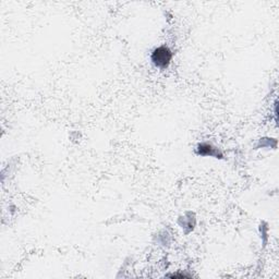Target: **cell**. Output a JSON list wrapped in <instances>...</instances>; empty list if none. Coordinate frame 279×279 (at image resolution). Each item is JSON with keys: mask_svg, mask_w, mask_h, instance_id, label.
<instances>
[{"mask_svg": "<svg viewBox=\"0 0 279 279\" xmlns=\"http://www.w3.org/2000/svg\"><path fill=\"white\" fill-rule=\"evenodd\" d=\"M152 59L157 67H159V68H165V67L169 64L170 59H172V53H170L168 48L160 47L158 49H156L154 53H153Z\"/></svg>", "mask_w": 279, "mask_h": 279, "instance_id": "cell-1", "label": "cell"}]
</instances>
